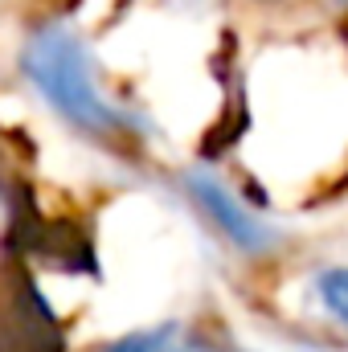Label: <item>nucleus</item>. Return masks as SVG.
Instances as JSON below:
<instances>
[{"label": "nucleus", "instance_id": "obj_5", "mask_svg": "<svg viewBox=\"0 0 348 352\" xmlns=\"http://www.w3.org/2000/svg\"><path fill=\"white\" fill-rule=\"evenodd\" d=\"M226 352H242V349H226Z\"/></svg>", "mask_w": 348, "mask_h": 352}, {"label": "nucleus", "instance_id": "obj_4", "mask_svg": "<svg viewBox=\"0 0 348 352\" xmlns=\"http://www.w3.org/2000/svg\"><path fill=\"white\" fill-rule=\"evenodd\" d=\"M320 299L348 328V270H324L320 274Z\"/></svg>", "mask_w": 348, "mask_h": 352}, {"label": "nucleus", "instance_id": "obj_6", "mask_svg": "<svg viewBox=\"0 0 348 352\" xmlns=\"http://www.w3.org/2000/svg\"><path fill=\"white\" fill-rule=\"evenodd\" d=\"M340 4H348V0H340Z\"/></svg>", "mask_w": 348, "mask_h": 352}, {"label": "nucleus", "instance_id": "obj_2", "mask_svg": "<svg viewBox=\"0 0 348 352\" xmlns=\"http://www.w3.org/2000/svg\"><path fill=\"white\" fill-rule=\"evenodd\" d=\"M184 188H188V197L197 201V209L217 226V234H221L234 250H242V254H266V250L274 246V230L262 221L254 209H246L217 176L188 173L184 176Z\"/></svg>", "mask_w": 348, "mask_h": 352}, {"label": "nucleus", "instance_id": "obj_1", "mask_svg": "<svg viewBox=\"0 0 348 352\" xmlns=\"http://www.w3.org/2000/svg\"><path fill=\"white\" fill-rule=\"evenodd\" d=\"M21 66L29 74L33 90L78 131L94 140H123L127 135V115L111 107V98L98 90L90 58L83 41L66 25H41L21 54Z\"/></svg>", "mask_w": 348, "mask_h": 352}, {"label": "nucleus", "instance_id": "obj_3", "mask_svg": "<svg viewBox=\"0 0 348 352\" xmlns=\"http://www.w3.org/2000/svg\"><path fill=\"white\" fill-rule=\"evenodd\" d=\"M98 352H184V332L176 324H160L148 332H131L123 340H111Z\"/></svg>", "mask_w": 348, "mask_h": 352}]
</instances>
